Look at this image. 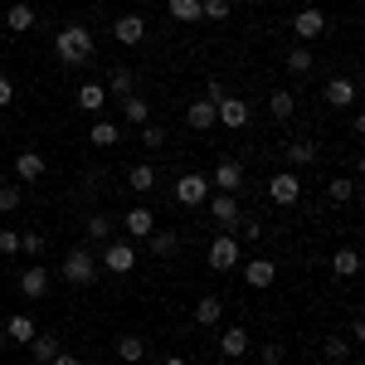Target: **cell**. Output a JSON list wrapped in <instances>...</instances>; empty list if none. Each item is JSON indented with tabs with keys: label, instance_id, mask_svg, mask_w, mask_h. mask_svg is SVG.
Wrapping results in <instances>:
<instances>
[{
	"label": "cell",
	"instance_id": "6da1fadb",
	"mask_svg": "<svg viewBox=\"0 0 365 365\" xmlns=\"http://www.w3.org/2000/svg\"><path fill=\"white\" fill-rule=\"evenodd\" d=\"M93 49H98V39H93V29L78 25V20H73V25H63V29L54 34V54L63 58L68 68L88 63V58H93Z\"/></svg>",
	"mask_w": 365,
	"mask_h": 365
},
{
	"label": "cell",
	"instance_id": "7a4b0ae2",
	"mask_svg": "<svg viewBox=\"0 0 365 365\" xmlns=\"http://www.w3.org/2000/svg\"><path fill=\"white\" fill-rule=\"evenodd\" d=\"M98 278H103V268H98V253L88 249V244H73V249L63 253V282H73V287H93Z\"/></svg>",
	"mask_w": 365,
	"mask_h": 365
},
{
	"label": "cell",
	"instance_id": "3957f363",
	"mask_svg": "<svg viewBox=\"0 0 365 365\" xmlns=\"http://www.w3.org/2000/svg\"><path fill=\"white\" fill-rule=\"evenodd\" d=\"M205 263H210L215 273H234V268L244 263V244H239L229 229H220V234L210 239V253H205Z\"/></svg>",
	"mask_w": 365,
	"mask_h": 365
},
{
	"label": "cell",
	"instance_id": "277c9868",
	"mask_svg": "<svg viewBox=\"0 0 365 365\" xmlns=\"http://www.w3.org/2000/svg\"><path fill=\"white\" fill-rule=\"evenodd\" d=\"M137 263H141V253H137L132 239H113V244H103V258H98V268L113 273V278H127Z\"/></svg>",
	"mask_w": 365,
	"mask_h": 365
},
{
	"label": "cell",
	"instance_id": "5b68a950",
	"mask_svg": "<svg viewBox=\"0 0 365 365\" xmlns=\"http://www.w3.org/2000/svg\"><path fill=\"white\" fill-rule=\"evenodd\" d=\"M210 200V175H200V170H180L175 175V205H185V210H195Z\"/></svg>",
	"mask_w": 365,
	"mask_h": 365
},
{
	"label": "cell",
	"instance_id": "8992f818",
	"mask_svg": "<svg viewBox=\"0 0 365 365\" xmlns=\"http://www.w3.org/2000/svg\"><path fill=\"white\" fill-rule=\"evenodd\" d=\"M215 127L244 132V127H249V103H244V98H234V93H225V98L215 103Z\"/></svg>",
	"mask_w": 365,
	"mask_h": 365
},
{
	"label": "cell",
	"instance_id": "52a82bcc",
	"mask_svg": "<svg viewBox=\"0 0 365 365\" xmlns=\"http://www.w3.org/2000/svg\"><path fill=\"white\" fill-rule=\"evenodd\" d=\"M210 190H225V195H239V190H244V166H239L234 156H225V161H215V170H210Z\"/></svg>",
	"mask_w": 365,
	"mask_h": 365
},
{
	"label": "cell",
	"instance_id": "ba28073f",
	"mask_svg": "<svg viewBox=\"0 0 365 365\" xmlns=\"http://www.w3.org/2000/svg\"><path fill=\"white\" fill-rule=\"evenodd\" d=\"M268 200H273V205H297V200H302V175L282 166L278 175L268 180Z\"/></svg>",
	"mask_w": 365,
	"mask_h": 365
},
{
	"label": "cell",
	"instance_id": "9c48e42d",
	"mask_svg": "<svg viewBox=\"0 0 365 365\" xmlns=\"http://www.w3.org/2000/svg\"><path fill=\"white\" fill-rule=\"evenodd\" d=\"M205 205H210L215 225L234 234V225H239V215H244V210H239V195H225V190H210V200H205Z\"/></svg>",
	"mask_w": 365,
	"mask_h": 365
},
{
	"label": "cell",
	"instance_id": "30bf717a",
	"mask_svg": "<svg viewBox=\"0 0 365 365\" xmlns=\"http://www.w3.org/2000/svg\"><path fill=\"white\" fill-rule=\"evenodd\" d=\"M239 273H244V282H249L253 292H263V287L278 282V263L273 258H249V263H239Z\"/></svg>",
	"mask_w": 365,
	"mask_h": 365
},
{
	"label": "cell",
	"instance_id": "8fae6325",
	"mask_svg": "<svg viewBox=\"0 0 365 365\" xmlns=\"http://www.w3.org/2000/svg\"><path fill=\"white\" fill-rule=\"evenodd\" d=\"M322 29H327V15H322V10H317V5H302V10H297V15H292V34H297V39H302V44H307V39H317V34H322Z\"/></svg>",
	"mask_w": 365,
	"mask_h": 365
},
{
	"label": "cell",
	"instance_id": "7c38bea8",
	"mask_svg": "<svg viewBox=\"0 0 365 365\" xmlns=\"http://www.w3.org/2000/svg\"><path fill=\"white\" fill-rule=\"evenodd\" d=\"M49 268H44V263H25V268H20V292H25V297H44V292H49Z\"/></svg>",
	"mask_w": 365,
	"mask_h": 365
},
{
	"label": "cell",
	"instance_id": "4fadbf2b",
	"mask_svg": "<svg viewBox=\"0 0 365 365\" xmlns=\"http://www.w3.org/2000/svg\"><path fill=\"white\" fill-rule=\"evenodd\" d=\"M113 39H117V44H127V49H137L141 39H146V20H141V15H117Z\"/></svg>",
	"mask_w": 365,
	"mask_h": 365
},
{
	"label": "cell",
	"instance_id": "5bb4252c",
	"mask_svg": "<svg viewBox=\"0 0 365 365\" xmlns=\"http://www.w3.org/2000/svg\"><path fill=\"white\" fill-rule=\"evenodd\" d=\"M225 297H220V292H205V297H195V322L200 327H220V322H225Z\"/></svg>",
	"mask_w": 365,
	"mask_h": 365
},
{
	"label": "cell",
	"instance_id": "9a60e30c",
	"mask_svg": "<svg viewBox=\"0 0 365 365\" xmlns=\"http://www.w3.org/2000/svg\"><path fill=\"white\" fill-rule=\"evenodd\" d=\"M117 225L127 229V234H132V239H146V234H151V229H156V215H151V210H146V205H132V210H127V215H122V220H117Z\"/></svg>",
	"mask_w": 365,
	"mask_h": 365
},
{
	"label": "cell",
	"instance_id": "2e32d148",
	"mask_svg": "<svg viewBox=\"0 0 365 365\" xmlns=\"http://www.w3.org/2000/svg\"><path fill=\"white\" fill-rule=\"evenodd\" d=\"M44 156H39V151H20V156H15V175H20V180H25V185H34V180H44Z\"/></svg>",
	"mask_w": 365,
	"mask_h": 365
},
{
	"label": "cell",
	"instance_id": "e0dca14e",
	"mask_svg": "<svg viewBox=\"0 0 365 365\" xmlns=\"http://www.w3.org/2000/svg\"><path fill=\"white\" fill-rule=\"evenodd\" d=\"M108 93H113L117 103H122V98H132V93H137V68H127V63H117L113 73H108Z\"/></svg>",
	"mask_w": 365,
	"mask_h": 365
},
{
	"label": "cell",
	"instance_id": "ac0fdd59",
	"mask_svg": "<svg viewBox=\"0 0 365 365\" xmlns=\"http://www.w3.org/2000/svg\"><path fill=\"white\" fill-rule=\"evenodd\" d=\"M83 234H88V244H113V234H117V220H113V215H88Z\"/></svg>",
	"mask_w": 365,
	"mask_h": 365
},
{
	"label": "cell",
	"instance_id": "d6986e66",
	"mask_svg": "<svg viewBox=\"0 0 365 365\" xmlns=\"http://www.w3.org/2000/svg\"><path fill=\"white\" fill-rule=\"evenodd\" d=\"M58 351H63V341H58L54 331H39V336L29 341V356H34V365H49Z\"/></svg>",
	"mask_w": 365,
	"mask_h": 365
},
{
	"label": "cell",
	"instance_id": "ffe728a7",
	"mask_svg": "<svg viewBox=\"0 0 365 365\" xmlns=\"http://www.w3.org/2000/svg\"><path fill=\"white\" fill-rule=\"evenodd\" d=\"M185 127H195V132H210V127H215V103H210V98H195V103L185 108Z\"/></svg>",
	"mask_w": 365,
	"mask_h": 365
},
{
	"label": "cell",
	"instance_id": "44dd1931",
	"mask_svg": "<svg viewBox=\"0 0 365 365\" xmlns=\"http://www.w3.org/2000/svg\"><path fill=\"white\" fill-rule=\"evenodd\" d=\"M5 336L15 341V346H29V341L39 336V327H34V317L20 312V317H10V322H5Z\"/></svg>",
	"mask_w": 365,
	"mask_h": 365
},
{
	"label": "cell",
	"instance_id": "7402d4cb",
	"mask_svg": "<svg viewBox=\"0 0 365 365\" xmlns=\"http://www.w3.org/2000/svg\"><path fill=\"white\" fill-rule=\"evenodd\" d=\"M5 29H10V34H29V29H34V10H29L25 0H15V5L5 10Z\"/></svg>",
	"mask_w": 365,
	"mask_h": 365
},
{
	"label": "cell",
	"instance_id": "603a6c76",
	"mask_svg": "<svg viewBox=\"0 0 365 365\" xmlns=\"http://www.w3.org/2000/svg\"><path fill=\"white\" fill-rule=\"evenodd\" d=\"M78 108L93 113V117H103V108H108V88L103 83H83L78 88Z\"/></svg>",
	"mask_w": 365,
	"mask_h": 365
},
{
	"label": "cell",
	"instance_id": "cb8c5ba5",
	"mask_svg": "<svg viewBox=\"0 0 365 365\" xmlns=\"http://www.w3.org/2000/svg\"><path fill=\"white\" fill-rule=\"evenodd\" d=\"M88 141H93V146H117V141H122V127H117L113 117H98V122L88 127Z\"/></svg>",
	"mask_w": 365,
	"mask_h": 365
},
{
	"label": "cell",
	"instance_id": "d4e9b609",
	"mask_svg": "<svg viewBox=\"0 0 365 365\" xmlns=\"http://www.w3.org/2000/svg\"><path fill=\"white\" fill-rule=\"evenodd\" d=\"M220 351H225L229 361H239V356L249 351V331H244V327H225V331H220Z\"/></svg>",
	"mask_w": 365,
	"mask_h": 365
},
{
	"label": "cell",
	"instance_id": "484cf974",
	"mask_svg": "<svg viewBox=\"0 0 365 365\" xmlns=\"http://www.w3.org/2000/svg\"><path fill=\"white\" fill-rule=\"evenodd\" d=\"M331 273H336V278H356V273H361V253L351 249V244L336 249V253H331Z\"/></svg>",
	"mask_w": 365,
	"mask_h": 365
},
{
	"label": "cell",
	"instance_id": "4316f807",
	"mask_svg": "<svg viewBox=\"0 0 365 365\" xmlns=\"http://www.w3.org/2000/svg\"><path fill=\"white\" fill-rule=\"evenodd\" d=\"M127 185H132L137 195H151V190H156V166H151V161L132 166V170H127Z\"/></svg>",
	"mask_w": 365,
	"mask_h": 365
},
{
	"label": "cell",
	"instance_id": "83f0119b",
	"mask_svg": "<svg viewBox=\"0 0 365 365\" xmlns=\"http://www.w3.org/2000/svg\"><path fill=\"white\" fill-rule=\"evenodd\" d=\"M175 244H180V234H175V229H151V234H146V249L156 253V258H170Z\"/></svg>",
	"mask_w": 365,
	"mask_h": 365
},
{
	"label": "cell",
	"instance_id": "f1b7e54d",
	"mask_svg": "<svg viewBox=\"0 0 365 365\" xmlns=\"http://www.w3.org/2000/svg\"><path fill=\"white\" fill-rule=\"evenodd\" d=\"M327 103L331 108H351L356 103V78H331L327 83Z\"/></svg>",
	"mask_w": 365,
	"mask_h": 365
},
{
	"label": "cell",
	"instance_id": "f546056e",
	"mask_svg": "<svg viewBox=\"0 0 365 365\" xmlns=\"http://www.w3.org/2000/svg\"><path fill=\"white\" fill-rule=\"evenodd\" d=\"M282 156H287V170H302V166L317 161V146H312V141H287V151H282Z\"/></svg>",
	"mask_w": 365,
	"mask_h": 365
},
{
	"label": "cell",
	"instance_id": "4dcf8cb0",
	"mask_svg": "<svg viewBox=\"0 0 365 365\" xmlns=\"http://www.w3.org/2000/svg\"><path fill=\"white\" fill-rule=\"evenodd\" d=\"M268 113L278 117V122H292V113H297V98H292L287 88H278V93H268Z\"/></svg>",
	"mask_w": 365,
	"mask_h": 365
},
{
	"label": "cell",
	"instance_id": "1f68e13d",
	"mask_svg": "<svg viewBox=\"0 0 365 365\" xmlns=\"http://www.w3.org/2000/svg\"><path fill=\"white\" fill-rule=\"evenodd\" d=\"M122 117H127L132 127H146V122H151V108H146V98H141V93L122 98Z\"/></svg>",
	"mask_w": 365,
	"mask_h": 365
},
{
	"label": "cell",
	"instance_id": "d6a6232c",
	"mask_svg": "<svg viewBox=\"0 0 365 365\" xmlns=\"http://www.w3.org/2000/svg\"><path fill=\"white\" fill-rule=\"evenodd\" d=\"M117 356H122L127 365H141V361H146V341L132 336V331H127V336H117Z\"/></svg>",
	"mask_w": 365,
	"mask_h": 365
},
{
	"label": "cell",
	"instance_id": "836d02e7",
	"mask_svg": "<svg viewBox=\"0 0 365 365\" xmlns=\"http://www.w3.org/2000/svg\"><path fill=\"white\" fill-rule=\"evenodd\" d=\"M175 25H200V0H166Z\"/></svg>",
	"mask_w": 365,
	"mask_h": 365
},
{
	"label": "cell",
	"instance_id": "e575fe53",
	"mask_svg": "<svg viewBox=\"0 0 365 365\" xmlns=\"http://www.w3.org/2000/svg\"><path fill=\"white\" fill-rule=\"evenodd\" d=\"M327 200H331V205H351V200H356V175H336V180L327 185Z\"/></svg>",
	"mask_w": 365,
	"mask_h": 365
},
{
	"label": "cell",
	"instance_id": "d590c367",
	"mask_svg": "<svg viewBox=\"0 0 365 365\" xmlns=\"http://www.w3.org/2000/svg\"><path fill=\"white\" fill-rule=\"evenodd\" d=\"M287 73H297V78L312 73V49H307V44H292V54H287Z\"/></svg>",
	"mask_w": 365,
	"mask_h": 365
},
{
	"label": "cell",
	"instance_id": "8d00e7d4",
	"mask_svg": "<svg viewBox=\"0 0 365 365\" xmlns=\"http://www.w3.org/2000/svg\"><path fill=\"white\" fill-rule=\"evenodd\" d=\"M322 361H331V365H346V361H351V341L331 336L327 346H322Z\"/></svg>",
	"mask_w": 365,
	"mask_h": 365
},
{
	"label": "cell",
	"instance_id": "74e56055",
	"mask_svg": "<svg viewBox=\"0 0 365 365\" xmlns=\"http://www.w3.org/2000/svg\"><path fill=\"white\" fill-rule=\"evenodd\" d=\"M44 244H49V239H44L39 229H25V234H20V253H25V258H39Z\"/></svg>",
	"mask_w": 365,
	"mask_h": 365
},
{
	"label": "cell",
	"instance_id": "f35d334b",
	"mask_svg": "<svg viewBox=\"0 0 365 365\" xmlns=\"http://www.w3.org/2000/svg\"><path fill=\"white\" fill-rule=\"evenodd\" d=\"M20 200H25V190H20V185H10V180H0V215H10V210H20Z\"/></svg>",
	"mask_w": 365,
	"mask_h": 365
},
{
	"label": "cell",
	"instance_id": "ab89813d",
	"mask_svg": "<svg viewBox=\"0 0 365 365\" xmlns=\"http://www.w3.org/2000/svg\"><path fill=\"white\" fill-rule=\"evenodd\" d=\"M200 20H229V0H200Z\"/></svg>",
	"mask_w": 365,
	"mask_h": 365
},
{
	"label": "cell",
	"instance_id": "60d3db41",
	"mask_svg": "<svg viewBox=\"0 0 365 365\" xmlns=\"http://www.w3.org/2000/svg\"><path fill=\"white\" fill-rule=\"evenodd\" d=\"M0 253H5V258L20 253V229H0Z\"/></svg>",
	"mask_w": 365,
	"mask_h": 365
},
{
	"label": "cell",
	"instance_id": "b9f144b4",
	"mask_svg": "<svg viewBox=\"0 0 365 365\" xmlns=\"http://www.w3.org/2000/svg\"><path fill=\"white\" fill-rule=\"evenodd\" d=\"M141 146H166V127L146 122V127H141Z\"/></svg>",
	"mask_w": 365,
	"mask_h": 365
},
{
	"label": "cell",
	"instance_id": "7bdbcfd3",
	"mask_svg": "<svg viewBox=\"0 0 365 365\" xmlns=\"http://www.w3.org/2000/svg\"><path fill=\"white\" fill-rule=\"evenodd\" d=\"M239 225H244V239H249V244L263 239V220H244V215H239Z\"/></svg>",
	"mask_w": 365,
	"mask_h": 365
},
{
	"label": "cell",
	"instance_id": "ee69618b",
	"mask_svg": "<svg viewBox=\"0 0 365 365\" xmlns=\"http://www.w3.org/2000/svg\"><path fill=\"white\" fill-rule=\"evenodd\" d=\"M225 93H229V88H225V78H210V83H205V98H210V103H220Z\"/></svg>",
	"mask_w": 365,
	"mask_h": 365
},
{
	"label": "cell",
	"instance_id": "f6af8a7d",
	"mask_svg": "<svg viewBox=\"0 0 365 365\" xmlns=\"http://www.w3.org/2000/svg\"><path fill=\"white\" fill-rule=\"evenodd\" d=\"M282 361V346L278 341H268V346H263V365H278Z\"/></svg>",
	"mask_w": 365,
	"mask_h": 365
},
{
	"label": "cell",
	"instance_id": "bcb514c9",
	"mask_svg": "<svg viewBox=\"0 0 365 365\" xmlns=\"http://www.w3.org/2000/svg\"><path fill=\"white\" fill-rule=\"evenodd\" d=\"M10 98H15V83H10V78L0 73V108H10Z\"/></svg>",
	"mask_w": 365,
	"mask_h": 365
},
{
	"label": "cell",
	"instance_id": "7dc6e473",
	"mask_svg": "<svg viewBox=\"0 0 365 365\" xmlns=\"http://www.w3.org/2000/svg\"><path fill=\"white\" fill-rule=\"evenodd\" d=\"M49 365H83V361H78L73 351H58V356H54V361H49Z\"/></svg>",
	"mask_w": 365,
	"mask_h": 365
},
{
	"label": "cell",
	"instance_id": "c3c4849f",
	"mask_svg": "<svg viewBox=\"0 0 365 365\" xmlns=\"http://www.w3.org/2000/svg\"><path fill=\"white\" fill-rule=\"evenodd\" d=\"M161 365H185V361H180V356H166V361H161Z\"/></svg>",
	"mask_w": 365,
	"mask_h": 365
},
{
	"label": "cell",
	"instance_id": "681fc988",
	"mask_svg": "<svg viewBox=\"0 0 365 365\" xmlns=\"http://www.w3.org/2000/svg\"><path fill=\"white\" fill-rule=\"evenodd\" d=\"M322 365H331V361H322Z\"/></svg>",
	"mask_w": 365,
	"mask_h": 365
}]
</instances>
